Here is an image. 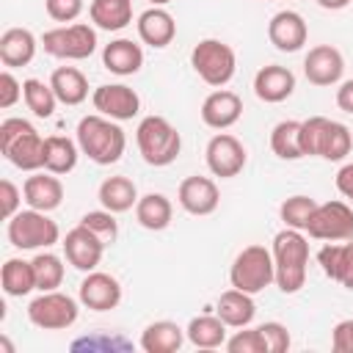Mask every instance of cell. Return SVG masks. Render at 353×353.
Here are the masks:
<instances>
[{
  "label": "cell",
  "mask_w": 353,
  "mask_h": 353,
  "mask_svg": "<svg viewBox=\"0 0 353 353\" xmlns=\"http://www.w3.org/2000/svg\"><path fill=\"white\" fill-rule=\"evenodd\" d=\"M77 146L97 165H113L124 154L127 135L113 119L102 113H91V116H83L77 124Z\"/></svg>",
  "instance_id": "1"
},
{
  "label": "cell",
  "mask_w": 353,
  "mask_h": 353,
  "mask_svg": "<svg viewBox=\"0 0 353 353\" xmlns=\"http://www.w3.org/2000/svg\"><path fill=\"white\" fill-rule=\"evenodd\" d=\"M273 268H276V287L287 295L298 292L306 284L309 268V240L301 229H281L273 237Z\"/></svg>",
  "instance_id": "2"
},
{
  "label": "cell",
  "mask_w": 353,
  "mask_h": 353,
  "mask_svg": "<svg viewBox=\"0 0 353 353\" xmlns=\"http://www.w3.org/2000/svg\"><path fill=\"white\" fill-rule=\"evenodd\" d=\"M0 149L3 157L22 171L44 168V138L25 119H6L0 124Z\"/></svg>",
  "instance_id": "3"
},
{
  "label": "cell",
  "mask_w": 353,
  "mask_h": 353,
  "mask_svg": "<svg viewBox=\"0 0 353 353\" xmlns=\"http://www.w3.org/2000/svg\"><path fill=\"white\" fill-rule=\"evenodd\" d=\"M301 146L309 157L323 160H345L353 149V135L342 121H331L325 116H312L301 121Z\"/></svg>",
  "instance_id": "4"
},
{
  "label": "cell",
  "mask_w": 353,
  "mask_h": 353,
  "mask_svg": "<svg viewBox=\"0 0 353 353\" xmlns=\"http://www.w3.org/2000/svg\"><path fill=\"white\" fill-rule=\"evenodd\" d=\"M135 141H138V152H141L143 163H149L154 168L171 165L182 149V135L165 116L141 119V124L135 130Z\"/></svg>",
  "instance_id": "5"
},
{
  "label": "cell",
  "mask_w": 353,
  "mask_h": 353,
  "mask_svg": "<svg viewBox=\"0 0 353 353\" xmlns=\"http://www.w3.org/2000/svg\"><path fill=\"white\" fill-rule=\"evenodd\" d=\"M6 234H8V243L19 251H39V248L55 245L61 237V229L47 212L28 207V210H19L14 218H8Z\"/></svg>",
  "instance_id": "6"
},
{
  "label": "cell",
  "mask_w": 353,
  "mask_h": 353,
  "mask_svg": "<svg viewBox=\"0 0 353 353\" xmlns=\"http://www.w3.org/2000/svg\"><path fill=\"white\" fill-rule=\"evenodd\" d=\"M229 281L234 290H243L248 295L262 292L276 281V268H273V254L265 245H245L229 270Z\"/></svg>",
  "instance_id": "7"
},
{
  "label": "cell",
  "mask_w": 353,
  "mask_h": 353,
  "mask_svg": "<svg viewBox=\"0 0 353 353\" xmlns=\"http://www.w3.org/2000/svg\"><path fill=\"white\" fill-rule=\"evenodd\" d=\"M190 66L196 69V74L207 85L221 88V85H226L234 77L237 58H234V50L226 41H221V39H201L190 50Z\"/></svg>",
  "instance_id": "8"
},
{
  "label": "cell",
  "mask_w": 353,
  "mask_h": 353,
  "mask_svg": "<svg viewBox=\"0 0 353 353\" xmlns=\"http://www.w3.org/2000/svg\"><path fill=\"white\" fill-rule=\"evenodd\" d=\"M41 47L47 55L61 58V61H85L97 50V30L88 22L52 28L41 36Z\"/></svg>",
  "instance_id": "9"
},
{
  "label": "cell",
  "mask_w": 353,
  "mask_h": 353,
  "mask_svg": "<svg viewBox=\"0 0 353 353\" xmlns=\"http://www.w3.org/2000/svg\"><path fill=\"white\" fill-rule=\"evenodd\" d=\"M77 312H80L77 301L66 292H58V290L41 292L39 298H33L28 303V320L44 331H63V328L74 325Z\"/></svg>",
  "instance_id": "10"
},
{
  "label": "cell",
  "mask_w": 353,
  "mask_h": 353,
  "mask_svg": "<svg viewBox=\"0 0 353 353\" xmlns=\"http://www.w3.org/2000/svg\"><path fill=\"white\" fill-rule=\"evenodd\" d=\"M309 237L325 240V243H339V240H353V210L345 201H323L314 207L309 223H306Z\"/></svg>",
  "instance_id": "11"
},
{
  "label": "cell",
  "mask_w": 353,
  "mask_h": 353,
  "mask_svg": "<svg viewBox=\"0 0 353 353\" xmlns=\"http://www.w3.org/2000/svg\"><path fill=\"white\" fill-rule=\"evenodd\" d=\"M204 157H207V168H210L215 176H221V179L237 176V174L245 168V160H248L245 146H243L234 135H229V132L212 135L210 143H207Z\"/></svg>",
  "instance_id": "12"
},
{
  "label": "cell",
  "mask_w": 353,
  "mask_h": 353,
  "mask_svg": "<svg viewBox=\"0 0 353 353\" xmlns=\"http://www.w3.org/2000/svg\"><path fill=\"white\" fill-rule=\"evenodd\" d=\"M91 102L102 116H108L113 121H130L141 110V97L135 94V88H130L124 83H105V85L94 88Z\"/></svg>",
  "instance_id": "13"
},
{
  "label": "cell",
  "mask_w": 353,
  "mask_h": 353,
  "mask_svg": "<svg viewBox=\"0 0 353 353\" xmlns=\"http://www.w3.org/2000/svg\"><path fill=\"white\" fill-rule=\"evenodd\" d=\"M61 245H63L66 262H69L72 268L83 270V273L97 270V265H99V259H102V254H105V243H102L91 229H85L83 223H77L74 229H69Z\"/></svg>",
  "instance_id": "14"
},
{
  "label": "cell",
  "mask_w": 353,
  "mask_h": 353,
  "mask_svg": "<svg viewBox=\"0 0 353 353\" xmlns=\"http://www.w3.org/2000/svg\"><path fill=\"white\" fill-rule=\"evenodd\" d=\"M342 72H345V58L331 44H317L303 58V74L312 85H334L342 80Z\"/></svg>",
  "instance_id": "15"
},
{
  "label": "cell",
  "mask_w": 353,
  "mask_h": 353,
  "mask_svg": "<svg viewBox=\"0 0 353 353\" xmlns=\"http://www.w3.org/2000/svg\"><path fill=\"white\" fill-rule=\"evenodd\" d=\"M176 199H179V207L190 215H210L218 210L221 204V193H218V185L210 179V176H185L179 182V190H176Z\"/></svg>",
  "instance_id": "16"
},
{
  "label": "cell",
  "mask_w": 353,
  "mask_h": 353,
  "mask_svg": "<svg viewBox=\"0 0 353 353\" xmlns=\"http://www.w3.org/2000/svg\"><path fill=\"white\" fill-rule=\"evenodd\" d=\"M77 295H80V303L88 306V309H94V312H110L121 301V284L110 273L91 270L80 281V292Z\"/></svg>",
  "instance_id": "17"
},
{
  "label": "cell",
  "mask_w": 353,
  "mask_h": 353,
  "mask_svg": "<svg viewBox=\"0 0 353 353\" xmlns=\"http://www.w3.org/2000/svg\"><path fill=\"white\" fill-rule=\"evenodd\" d=\"M268 39L281 52H298L309 39V28H306V22H303V17L298 11L287 8V11H279V14L270 17Z\"/></svg>",
  "instance_id": "18"
},
{
  "label": "cell",
  "mask_w": 353,
  "mask_h": 353,
  "mask_svg": "<svg viewBox=\"0 0 353 353\" xmlns=\"http://www.w3.org/2000/svg\"><path fill=\"white\" fill-rule=\"evenodd\" d=\"M240 116H243V99L234 91L218 88L201 102V121L212 130H226L237 124Z\"/></svg>",
  "instance_id": "19"
},
{
  "label": "cell",
  "mask_w": 353,
  "mask_h": 353,
  "mask_svg": "<svg viewBox=\"0 0 353 353\" xmlns=\"http://www.w3.org/2000/svg\"><path fill=\"white\" fill-rule=\"evenodd\" d=\"M22 196L28 201V207L41 210V212H52L61 207L63 201V185L58 179V174H33L25 179L22 185Z\"/></svg>",
  "instance_id": "20"
},
{
  "label": "cell",
  "mask_w": 353,
  "mask_h": 353,
  "mask_svg": "<svg viewBox=\"0 0 353 353\" xmlns=\"http://www.w3.org/2000/svg\"><path fill=\"white\" fill-rule=\"evenodd\" d=\"M292 91H295V74L287 66L270 63V66H262L254 74V94L262 102H273V105L284 102Z\"/></svg>",
  "instance_id": "21"
},
{
  "label": "cell",
  "mask_w": 353,
  "mask_h": 353,
  "mask_svg": "<svg viewBox=\"0 0 353 353\" xmlns=\"http://www.w3.org/2000/svg\"><path fill=\"white\" fill-rule=\"evenodd\" d=\"M138 36H141L143 44H149V47H154V50H163V47H168V44L174 41V36H176V22H174V17H171L165 8L152 6V8H146V11L138 17Z\"/></svg>",
  "instance_id": "22"
},
{
  "label": "cell",
  "mask_w": 353,
  "mask_h": 353,
  "mask_svg": "<svg viewBox=\"0 0 353 353\" xmlns=\"http://www.w3.org/2000/svg\"><path fill=\"white\" fill-rule=\"evenodd\" d=\"M317 262L331 281H339L342 287L353 290V240L350 243H325L317 254Z\"/></svg>",
  "instance_id": "23"
},
{
  "label": "cell",
  "mask_w": 353,
  "mask_h": 353,
  "mask_svg": "<svg viewBox=\"0 0 353 353\" xmlns=\"http://www.w3.org/2000/svg\"><path fill=\"white\" fill-rule=\"evenodd\" d=\"M102 66L119 77L135 74L143 66V50L132 39H113L102 50Z\"/></svg>",
  "instance_id": "24"
},
{
  "label": "cell",
  "mask_w": 353,
  "mask_h": 353,
  "mask_svg": "<svg viewBox=\"0 0 353 353\" xmlns=\"http://www.w3.org/2000/svg\"><path fill=\"white\" fill-rule=\"evenodd\" d=\"M36 47H39V41L28 28H8L0 36V61L8 69L28 66L36 55Z\"/></svg>",
  "instance_id": "25"
},
{
  "label": "cell",
  "mask_w": 353,
  "mask_h": 353,
  "mask_svg": "<svg viewBox=\"0 0 353 353\" xmlns=\"http://www.w3.org/2000/svg\"><path fill=\"white\" fill-rule=\"evenodd\" d=\"M215 314L229 325V328H245L251 325L254 314H256V303L248 292L243 290H226L221 298H218V306H215Z\"/></svg>",
  "instance_id": "26"
},
{
  "label": "cell",
  "mask_w": 353,
  "mask_h": 353,
  "mask_svg": "<svg viewBox=\"0 0 353 353\" xmlns=\"http://www.w3.org/2000/svg\"><path fill=\"white\" fill-rule=\"evenodd\" d=\"M99 204L110 212H127L138 204V188L130 176H108L102 185H99V193H97Z\"/></svg>",
  "instance_id": "27"
},
{
  "label": "cell",
  "mask_w": 353,
  "mask_h": 353,
  "mask_svg": "<svg viewBox=\"0 0 353 353\" xmlns=\"http://www.w3.org/2000/svg\"><path fill=\"white\" fill-rule=\"evenodd\" d=\"M185 342V331L171 320L149 323L141 334V347L146 353H176Z\"/></svg>",
  "instance_id": "28"
},
{
  "label": "cell",
  "mask_w": 353,
  "mask_h": 353,
  "mask_svg": "<svg viewBox=\"0 0 353 353\" xmlns=\"http://www.w3.org/2000/svg\"><path fill=\"white\" fill-rule=\"evenodd\" d=\"M135 218H138V223L143 229L163 232V229H168V223L174 218V207H171L168 196H163V193H146L135 204Z\"/></svg>",
  "instance_id": "29"
},
{
  "label": "cell",
  "mask_w": 353,
  "mask_h": 353,
  "mask_svg": "<svg viewBox=\"0 0 353 353\" xmlns=\"http://www.w3.org/2000/svg\"><path fill=\"white\" fill-rule=\"evenodd\" d=\"M50 85H52L58 102H63V105H80L88 97V80L74 66H58L50 77Z\"/></svg>",
  "instance_id": "30"
},
{
  "label": "cell",
  "mask_w": 353,
  "mask_h": 353,
  "mask_svg": "<svg viewBox=\"0 0 353 353\" xmlns=\"http://www.w3.org/2000/svg\"><path fill=\"white\" fill-rule=\"evenodd\" d=\"M226 328L229 325L218 314H199V317H193L188 323L185 336L190 339V345L204 347V350H212V347L226 345Z\"/></svg>",
  "instance_id": "31"
},
{
  "label": "cell",
  "mask_w": 353,
  "mask_h": 353,
  "mask_svg": "<svg viewBox=\"0 0 353 353\" xmlns=\"http://www.w3.org/2000/svg\"><path fill=\"white\" fill-rule=\"evenodd\" d=\"M91 22L102 30H121L132 22V0H91Z\"/></svg>",
  "instance_id": "32"
},
{
  "label": "cell",
  "mask_w": 353,
  "mask_h": 353,
  "mask_svg": "<svg viewBox=\"0 0 353 353\" xmlns=\"http://www.w3.org/2000/svg\"><path fill=\"white\" fill-rule=\"evenodd\" d=\"M77 143L66 135L44 138V171L50 174H69L77 165Z\"/></svg>",
  "instance_id": "33"
},
{
  "label": "cell",
  "mask_w": 353,
  "mask_h": 353,
  "mask_svg": "<svg viewBox=\"0 0 353 353\" xmlns=\"http://www.w3.org/2000/svg\"><path fill=\"white\" fill-rule=\"evenodd\" d=\"M0 284H3V292L11 295V298H22L28 292L36 290V270H33V262H25V259H6L3 270H0Z\"/></svg>",
  "instance_id": "34"
},
{
  "label": "cell",
  "mask_w": 353,
  "mask_h": 353,
  "mask_svg": "<svg viewBox=\"0 0 353 353\" xmlns=\"http://www.w3.org/2000/svg\"><path fill=\"white\" fill-rule=\"evenodd\" d=\"M270 149L281 160H301V157H306L303 146H301V121H295V119L279 121L273 127V132H270Z\"/></svg>",
  "instance_id": "35"
},
{
  "label": "cell",
  "mask_w": 353,
  "mask_h": 353,
  "mask_svg": "<svg viewBox=\"0 0 353 353\" xmlns=\"http://www.w3.org/2000/svg\"><path fill=\"white\" fill-rule=\"evenodd\" d=\"M22 97H25V105H28V110H30L33 116L50 119V116L55 113L58 97H55V91H52L50 83H41V80L30 77V80L22 83Z\"/></svg>",
  "instance_id": "36"
},
{
  "label": "cell",
  "mask_w": 353,
  "mask_h": 353,
  "mask_svg": "<svg viewBox=\"0 0 353 353\" xmlns=\"http://www.w3.org/2000/svg\"><path fill=\"white\" fill-rule=\"evenodd\" d=\"M30 262H33V270H36V290L50 292V290H58L63 284V262H61V256H55L50 251H41Z\"/></svg>",
  "instance_id": "37"
},
{
  "label": "cell",
  "mask_w": 353,
  "mask_h": 353,
  "mask_svg": "<svg viewBox=\"0 0 353 353\" xmlns=\"http://www.w3.org/2000/svg\"><path fill=\"white\" fill-rule=\"evenodd\" d=\"M314 207H317V201H314L312 196H303V193H298V196H290V199H284V201H281V207H279V215H281L284 226L306 232V223H309V218H312Z\"/></svg>",
  "instance_id": "38"
},
{
  "label": "cell",
  "mask_w": 353,
  "mask_h": 353,
  "mask_svg": "<svg viewBox=\"0 0 353 353\" xmlns=\"http://www.w3.org/2000/svg\"><path fill=\"white\" fill-rule=\"evenodd\" d=\"M116 212H110V210H91V212H85L83 218H80V223L85 226V229H91L105 245H113L116 243V237H119V223H116V218H113Z\"/></svg>",
  "instance_id": "39"
},
{
  "label": "cell",
  "mask_w": 353,
  "mask_h": 353,
  "mask_svg": "<svg viewBox=\"0 0 353 353\" xmlns=\"http://www.w3.org/2000/svg\"><path fill=\"white\" fill-rule=\"evenodd\" d=\"M226 347H229V353H268V345H265V339H262V331H259V325L256 328H243V331H237L232 339H226Z\"/></svg>",
  "instance_id": "40"
},
{
  "label": "cell",
  "mask_w": 353,
  "mask_h": 353,
  "mask_svg": "<svg viewBox=\"0 0 353 353\" xmlns=\"http://www.w3.org/2000/svg\"><path fill=\"white\" fill-rule=\"evenodd\" d=\"M132 345L121 336H108V334H94L72 342V350H130Z\"/></svg>",
  "instance_id": "41"
},
{
  "label": "cell",
  "mask_w": 353,
  "mask_h": 353,
  "mask_svg": "<svg viewBox=\"0 0 353 353\" xmlns=\"http://www.w3.org/2000/svg\"><path fill=\"white\" fill-rule=\"evenodd\" d=\"M259 331H262V339L268 345V353H284L290 347V331H287V325L270 320V323H262Z\"/></svg>",
  "instance_id": "42"
},
{
  "label": "cell",
  "mask_w": 353,
  "mask_h": 353,
  "mask_svg": "<svg viewBox=\"0 0 353 353\" xmlns=\"http://www.w3.org/2000/svg\"><path fill=\"white\" fill-rule=\"evenodd\" d=\"M44 8L50 14V19H55V22H72V19L80 17L83 0H44Z\"/></svg>",
  "instance_id": "43"
},
{
  "label": "cell",
  "mask_w": 353,
  "mask_h": 353,
  "mask_svg": "<svg viewBox=\"0 0 353 353\" xmlns=\"http://www.w3.org/2000/svg\"><path fill=\"white\" fill-rule=\"evenodd\" d=\"M19 196L22 193H19V188L11 179H3L0 182V212H3L6 221L19 212Z\"/></svg>",
  "instance_id": "44"
},
{
  "label": "cell",
  "mask_w": 353,
  "mask_h": 353,
  "mask_svg": "<svg viewBox=\"0 0 353 353\" xmlns=\"http://www.w3.org/2000/svg\"><path fill=\"white\" fill-rule=\"evenodd\" d=\"M22 97V83L6 69L0 72V108H11L17 105V99Z\"/></svg>",
  "instance_id": "45"
},
{
  "label": "cell",
  "mask_w": 353,
  "mask_h": 353,
  "mask_svg": "<svg viewBox=\"0 0 353 353\" xmlns=\"http://www.w3.org/2000/svg\"><path fill=\"white\" fill-rule=\"evenodd\" d=\"M331 345H334L336 353H353V317H350V320H342V323L334 325Z\"/></svg>",
  "instance_id": "46"
},
{
  "label": "cell",
  "mask_w": 353,
  "mask_h": 353,
  "mask_svg": "<svg viewBox=\"0 0 353 353\" xmlns=\"http://www.w3.org/2000/svg\"><path fill=\"white\" fill-rule=\"evenodd\" d=\"M336 190H339L345 199L353 201V163H347V165L339 168V174H336Z\"/></svg>",
  "instance_id": "47"
},
{
  "label": "cell",
  "mask_w": 353,
  "mask_h": 353,
  "mask_svg": "<svg viewBox=\"0 0 353 353\" xmlns=\"http://www.w3.org/2000/svg\"><path fill=\"white\" fill-rule=\"evenodd\" d=\"M336 105H339V110L353 113V80H345L336 88Z\"/></svg>",
  "instance_id": "48"
},
{
  "label": "cell",
  "mask_w": 353,
  "mask_h": 353,
  "mask_svg": "<svg viewBox=\"0 0 353 353\" xmlns=\"http://www.w3.org/2000/svg\"><path fill=\"white\" fill-rule=\"evenodd\" d=\"M317 6L325 8V11H342V8L350 6V0H317Z\"/></svg>",
  "instance_id": "49"
},
{
  "label": "cell",
  "mask_w": 353,
  "mask_h": 353,
  "mask_svg": "<svg viewBox=\"0 0 353 353\" xmlns=\"http://www.w3.org/2000/svg\"><path fill=\"white\" fill-rule=\"evenodd\" d=\"M152 6H165V3H171V0H149Z\"/></svg>",
  "instance_id": "50"
}]
</instances>
